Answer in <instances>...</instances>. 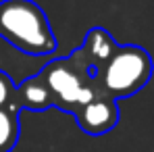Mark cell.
I'll return each mask as SVG.
<instances>
[{"instance_id": "1", "label": "cell", "mask_w": 154, "mask_h": 152, "mask_svg": "<svg viewBox=\"0 0 154 152\" xmlns=\"http://www.w3.org/2000/svg\"><path fill=\"white\" fill-rule=\"evenodd\" d=\"M0 36L29 56L52 54L58 48L46 13L33 0L0 2Z\"/></svg>"}, {"instance_id": "2", "label": "cell", "mask_w": 154, "mask_h": 152, "mask_svg": "<svg viewBox=\"0 0 154 152\" xmlns=\"http://www.w3.org/2000/svg\"><path fill=\"white\" fill-rule=\"evenodd\" d=\"M40 77L52 96V106L71 115L96 94H100L96 85V75L83 63L77 50L71 56L50 60L40 71Z\"/></svg>"}, {"instance_id": "3", "label": "cell", "mask_w": 154, "mask_h": 152, "mask_svg": "<svg viewBox=\"0 0 154 152\" xmlns=\"http://www.w3.org/2000/svg\"><path fill=\"white\" fill-rule=\"evenodd\" d=\"M152 58L140 46H119L108 63L96 73V85L112 100L137 94L152 77Z\"/></svg>"}, {"instance_id": "4", "label": "cell", "mask_w": 154, "mask_h": 152, "mask_svg": "<svg viewBox=\"0 0 154 152\" xmlns=\"http://www.w3.org/2000/svg\"><path fill=\"white\" fill-rule=\"evenodd\" d=\"M73 117L77 119V125L81 127V131L90 135H102L119 123V106H117V100L104 96L100 92L90 102L79 106L73 113Z\"/></svg>"}, {"instance_id": "5", "label": "cell", "mask_w": 154, "mask_h": 152, "mask_svg": "<svg viewBox=\"0 0 154 152\" xmlns=\"http://www.w3.org/2000/svg\"><path fill=\"white\" fill-rule=\"evenodd\" d=\"M119 48V44L112 40V36L102 29V27H92L83 40V46L77 48L79 56L83 58V63L92 69V73L96 75L104 65L108 63V58L115 54Z\"/></svg>"}, {"instance_id": "6", "label": "cell", "mask_w": 154, "mask_h": 152, "mask_svg": "<svg viewBox=\"0 0 154 152\" xmlns=\"http://www.w3.org/2000/svg\"><path fill=\"white\" fill-rule=\"evenodd\" d=\"M17 106H19V110H23V108L44 110V108L52 106V96L46 88V83L42 81L40 73L27 77L17 88Z\"/></svg>"}, {"instance_id": "7", "label": "cell", "mask_w": 154, "mask_h": 152, "mask_svg": "<svg viewBox=\"0 0 154 152\" xmlns=\"http://www.w3.org/2000/svg\"><path fill=\"white\" fill-rule=\"evenodd\" d=\"M21 135L19 113L11 108H0V152H11Z\"/></svg>"}, {"instance_id": "8", "label": "cell", "mask_w": 154, "mask_h": 152, "mask_svg": "<svg viewBox=\"0 0 154 152\" xmlns=\"http://www.w3.org/2000/svg\"><path fill=\"white\" fill-rule=\"evenodd\" d=\"M0 108H11L21 113L17 106V85L13 83L11 75L4 71H0Z\"/></svg>"}]
</instances>
